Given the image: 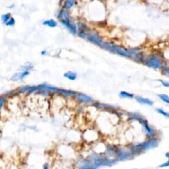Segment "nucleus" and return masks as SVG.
<instances>
[{
  "label": "nucleus",
  "mask_w": 169,
  "mask_h": 169,
  "mask_svg": "<svg viewBox=\"0 0 169 169\" xmlns=\"http://www.w3.org/2000/svg\"><path fill=\"white\" fill-rule=\"evenodd\" d=\"M62 23L63 25L64 26H66V27L68 28V29L71 31V33L72 34H73V35H76L77 34V28L76 26H75L74 24L71 22V21H70V19H66V20H62V21H60Z\"/></svg>",
  "instance_id": "obj_9"
},
{
  "label": "nucleus",
  "mask_w": 169,
  "mask_h": 169,
  "mask_svg": "<svg viewBox=\"0 0 169 169\" xmlns=\"http://www.w3.org/2000/svg\"><path fill=\"white\" fill-rule=\"evenodd\" d=\"M77 30H78V34L81 37L85 38L87 37L88 34V28L84 23H79L77 25Z\"/></svg>",
  "instance_id": "obj_6"
},
{
  "label": "nucleus",
  "mask_w": 169,
  "mask_h": 169,
  "mask_svg": "<svg viewBox=\"0 0 169 169\" xmlns=\"http://www.w3.org/2000/svg\"><path fill=\"white\" fill-rule=\"evenodd\" d=\"M4 101V98H0V108H1V105H3Z\"/></svg>",
  "instance_id": "obj_26"
},
{
  "label": "nucleus",
  "mask_w": 169,
  "mask_h": 169,
  "mask_svg": "<svg viewBox=\"0 0 169 169\" xmlns=\"http://www.w3.org/2000/svg\"><path fill=\"white\" fill-rule=\"evenodd\" d=\"M12 17L11 14L10 13H6V14H4L1 16V19H2V21H3V23L6 24L8 22V21L10 20V19Z\"/></svg>",
  "instance_id": "obj_21"
},
{
  "label": "nucleus",
  "mask_w": 169,
  "mask_h": 169,
  "mask_svg": "<svg viewBox=\"0 0 169 169\" xmlns=\"http://www.w3.org/2000/svg\"><path fill=\"white\" fill-rule=\"evenodd\" d=\"M15 19H14V18L13 17H11L10 19V20H9L8 23H7L6 25L7 26H13L15 25Z\"/></svg>",
  "instance_id": "obj_24"
},
{
  "label": "nucleus",
  "mask_w": 169,
  "mask_h": 169,
  "mask_svg": "<svg viewBox=\"0 0 169 169\" xmlns=\"http://www.w3.org/2000/svg\"><path fill=\"white\" fill-rule=\"evenodd\" d=\"M158 97L163 101V102L165 103L167 105H169V96L166 95V94H159L158 95Z\"/></svg>",
  "instance_id": "obj_16"
},
{
  "label": "nucleus",
  "mask_w": 169,
  "mask_h": 169,
  "mask_svg": "<svg viewBox=\"0 0 169 169\" xmlns=\"http://www.w3.org/2000/svg\"><path fill=\"white\" fill-rule=\"evenodd\" d=\"M33 65L31 64V63L29 62H27L26 63L25 65H23V66H21L20 67V69H22L23 71H29L31 69H33Z\"/></svg>",
  "instance_id": "obj_18"
},
{
  "label": "nucleus",
  "mask_w": 169,
  "mask_h": 169,
  "mask_svg": "<svg viewBox=\"0 0 169 169\" xmlns=\"http://www.w3.org/2000/svg\"><path fill=\"white\" fill-rule=\"evenodd\" d=\"M87 38L89 41H91V42H93V44H95L96 46H99L101 42L103 41V40L101 39L100 37H99V35L96 33L89 34Z\"/></svg>",
  "instance_id": "obj_7"
},
{
  "label": "nucleus",
  "mask_w": 169,
  "mask_h": 169,
  "mask_svg": "<svg viewBox=\"0 0 169 169\" xmlns=\"http://www.w3.org/2000/svg\"><path fill=\"white\" fill-rule=\"evenodd\" d=\"M134 169H136V168H134Z\"/></svg>",
  "instance_id": "obj_29"
},
{
  "label": "nucleus",
  "mask_w": 169,
  "mask_h": 169,
  "mask_svg": "<svg viewBox=\"0 0 169 169\" xmlns=\"http://www.w3.org/2000/svg\"><path fill=\"white\" fill-rule=\"evenodd\" d=\"M43 25L49 26V27L51 28H54L55 26H57V23L55 22V21L52 20V19H50V20H47L43 22Z\"/></svg>",
  "instance_id": "obj_14"
},
{
  "label": "nucleus",
  "mask_w": 169,
  "mask_h": 169,
  "mask_svg": "<svg viewBox=\"0 0 169 169\" xmlns=\"http://www.w3.org/2000/svg\"><path fill=\"white\" fill-rule=\"evenodd\" d=\"M137 122H139V124L142 125V127H143L145 133L146 134L147 137H156V134H157L156 130L149 124L148 121H147V120L143 116H142L141 118H140V119L139 120V121Z\"/></svg>",
  "instance_id": "obj_5"
},
{
  "label": "nucleus",
  "mask_w": 169,
  "mask_h": 169,
  "mask_svg": "<svg viewBox=\"0 0 169 169\" xmlns=\"http://www.w3.org/2000/svg\"><path fill=\"white\" fill-rule=\"evenodd\" d=\"M165 157L167 159H169V152H168V153H166V154H165Z\"/></svg>",
  "instance_id": "obj_27"
},
{
  "label": "nucleus",
  "mask_w": 169,
  "mask_h": 169,
  "mask_svg": "<svg viewBox=\"0 0 169 169\" xmlns=\"http://www.w3.org/2000/svg\"><path fill=\"white\" fill-rule=\"evenodd\" d=\"M99 47L139 64L141 63L142 57L144 54L143 49L139 47L126 48L103 40L101 42Z\"/></svg>",
  "instance_id": "obj_1"
},
{
  "label": "nucleus",
  "mask_w": 169,
  "mask_h": 169,
  "mask_svg": "<svg viewBox=\"0 0 169 169\" xmlns=\"http://www.w3.org/2000/svg\"><path fill=\"white\" fill-rule=\"evenodd\" d=\"M155 111L157 113H159V114H160L162 116H165V118H169V112H166L165 110L161 109V108H157Z\"/></svg>",
  "instance_id": "obj_20"
},
{
  "label": "nucleus",
  "mask_w": 169,
  "mask_h": 169,
  "mask_svg": "<svg viewBox=\"0 0 169 169\" xmlns=\"http://www.w3.org/2000/svg\"><path fill=\"white\" fill-rule=\"evenodd\" d=\"M161 73L163 76L168 77L169 78V64H166L165 67L162 69Z\"/></svg>",
  "instance_id": "obj_19"
},
{
  "label": "nucleus",
  "mask_w": 169,
  "mask_h": 169,
  "mask_svg": "<svg viewBox=\"0 0 169 169\" xmlns=\"http://www.w3.org/2000/svg\"><path fill=\"white\" fill-rule=\"evenodd\" d=\"M134 157L131 151H130L128 147H118L116 160L118 161H128L131 160Z\"/></svg>",
  "instance_id": "obj_4"
},
{
  "label": "nucleus",
  "mask_w": 169,
  "mask_h": 169,
  "mask_svg": "<svg viewBox=\"0 0 169 169\" xmlns=\"http://www.w3.org/2000/svg\"><path fill=\"white\" fill-rule=\"evenodd\" d=\"M161 54L166 64H169V47L164 50Z\"/></svg>",
  "instance_id": "obj_15"
},
{
  "label": "nucleus",
  "mask_w": 169,
  "mask_h": 169,
  "mask_svg": "<svg viewBox=\"0 0 169 169\" xmlns=\"http://www.w3.org/2000/svg\"><path fill=\"white\" fill-rule=\"evenodd\" d=\"M59 18L60 19V21L66 20V19H69V16L68 15V13H67V11L66 10H63L60 14Z\"/></svg>",
  "instance_id": "obj_17"
},
{
  "label": "nucleus",
  "mask_w": 169,
  "mask_h": 169,
  "mask_svg": "<svg viewBox=\"0 0 169 169\" xmlns=\"http://www.w3.org/2000/svg\"><path fill=\"white\" fill-rule=\"evenodd\" d=\"M29 74H30V72L28 71H23L22 72H19V73L14 74L11 77V80L13 81H21L25 78V77L28 75Z\"/></svg>",
  "instance_id": "obj_10"
},
{
  "label": "nucleus",
  "mask_w": 169,
  "mask_h": 169,
  "mask_svg": "<svg viewBox=\"0 0 169 169\" xmlns=\"http://www.w3.org/2000/svg\"><path fill=\"white\" fill-rule=\"evenodd\" d=\"M159 141L157 137H148V139L141 143H131L127 146V147L134 157H135L143 153L149 149L155 148L159 145Z\"/></svg>",
  "instance_id": "obj_3"
},
{
  "label": "nucleus",
  "mask_w": 169,
  "mask_h": 169,
  "mask_svg": "<svg viewBox=\"0 0 169 169\" xmlns=\"http://www.w3.org/2000/svg\"><path fill=\"white\" fill-rule=\"evenodd\" d=\"M135 99L137 101V103H139L140 105H147V106H153L154 102L153 100H151V99L143 97V96H135L134 97Z\"/></svg>",
  "instance_id": "obj_8"
},
{
  "label": "nucleus",
  "mask_w": 169,
  "mask_h": 169,
  "mask_svg": "<svg viewBox=\"0 0 169 169\" xmlns=\"http://www.w3.org/2000/svg\"><path fill=\"white\" fill-rule=\"evenodd\" d=\"M77 97L78 99L81 100V101H84V102L89 103V102H91V101H93V99L91 97H89V96L87 95H83V94H77Z\"/></svg>",
  "instance_id": "obj_13"
},
{
  "label": "nucleus",
  "mask_w": 169,
  "mask_h": 169,
  "mask_svg": "<svg viewBox=\"0 0 169 169\" xmlns=\"http://www.w3.org/2000/svg\"><path fill=\"white\" fill-rule=\"evenodd\" d=\"M64 76L71 81H75L77 79V74L72 71L66 72L64 74Z\"/></svg>",
  "instance_id": "obj_12"
},
{
  "label": "nucleus",
  "mask_w": 169,
  "mask_h": 169,
  "mask_svg": "<svg viewBox=\"0 0 169 169\" xmlns=\"http://www.w3.org/2000/svg\"><path fill=\"white\" fill-rule=\"evenodd\" d=\"M119 96H120V97L122 98H129V99H132V98H134L135 97L134 94L127 92V91H120L119 93Z\"/></svg>",
  "instance_id": "obj_11"
},
{
  "label": "nucleus",
  "mask_w": 169,
  "mask_h": 169,
  "mask_svg": "<svg viewBox=\"0 0 169 169\" xmlns=\"http://www.w3.org/2000/svg\"><path fill=\"white\" fill-rule=\"evenodd\" d=\"M46 54V52L45 51H43V52H42V55H44V54Z\"/></svg>",
  "instance_id": "obj_28"
},
{
  "label": "nucleus",
  "mask_w": 169,
  "mask_h": 169,
  "mask_svg": "<svg viewBox=\"0 0 169 169\" xmlns=\"http://www.w3.org/2000/svg\"><path fill=\"white\" fill-rule=\"evenodd\" d=\"M156 81L159 82V83H160L161 84V85L163 86L164 87L169 88V81H166V80H164V79H157Z\"/></svg>",
  "instance_id": "obj_22"
},
{
  "label": "nucleus",
  "mask_w": 169,
  "mask_h": 169,
  "mask_svg": "<svg viewBox=\"0 0 169 169\" xmlns=\"http://www.w3.org/2000/svg\"><path fill=\"white\" fill-rule=\"evenodd\" d=\"M75 2V0H66V8L69 9L71 8L72 6H73V4Z\"/></svg>",
  "instance_id": "obj_23"
},
{
  "label": "nucleus",
  "mask_w": 169,
  "mask_h": 169,
  "mask_svg": "<svg viewBox=\"0 0 169 169\" xmlns=\"http://www.w3.org/2000/svg\"><path fill=\"white\" fill-rule=\"evenodd\" d=\"M168 166H169V160L168 161H166V163H165L161 164V165L159 166V167L160 168H165V167H168Z\"/></svg>",
  "instance_id": "obj_25"
},
{
  "label": "nucleus",
  "mask_w": 169,
  "mask_h": 169,
  "mask_svg": "<svg viewBox=\"0 0 169 169\" xmlns=\"http://www.w3.org/2000/svg\"><path fill=\"white\" fill-rule=\"evenodd\" d=\"M141 64L149 68L161 71L166 63L161 52H152L148 54L144 53Z\"/></svg>",
  "instance_id": "obj_2"
}]
</instances>
